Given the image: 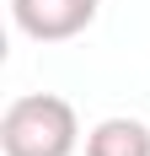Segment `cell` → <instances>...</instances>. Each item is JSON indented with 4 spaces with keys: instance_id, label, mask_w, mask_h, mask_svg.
Listing matches in <instances>:
<instances>
[{
    "instance_id": "cell-1",
    "label": "cell",
    "mask_w": 150,
    "mask_h": 156,
    "mask_svg": "<svg viewBox=\"0 0 150 156\" xmlns=\"http://www.w3.org/2000/svg\"><path fill=\"white\" fill-rule=\"evenodd\" d=\"M75 145H80L75 108L54 92L16 97L0 119V151L5 156H70Z\"/></svg>"
},
{
    "instance_id": "cell-2",
    "label": "cell",
    "mask_w": 150,
    "mask_h": 156,
    "mask_svg": "<svg viewBox=\"0 0 150 156\" xmlns=\"http://www.w3.org/2000/svg\"><path fill=\"white\" fill-rule=\"evenodd\" d=\"M97 5L102 0H11V16L38 43H64L97 22Z\"/></svg>"
},
{
    "instance_id": "cell-3",
    "label": "cell",
    "mask_w": 150,
    "mask_h": 156,
    "mask_svg": "<svg viewBox=\"0 0 150 156\" xmlns=\"http://www.w3.org/2000/svg\"><path fill=\"white\" fill-rule=\"evenodd\" d=\"M86 156H150V124H139V119H102L86 135Z\"/></svg>"
}]
</instances>
